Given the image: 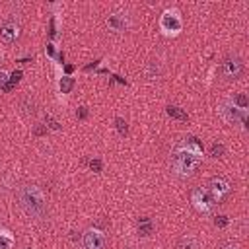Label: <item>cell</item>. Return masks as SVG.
<instances>
[{"mask_svg": "<svg viewBox=\"0 0 249 249\" xmlns=\"http://www.w3.org/2000/svg\"><path fill=\"white\" fill-rule=\"evenodd\" d=\"M224 249H239V247H237V245H226Z\"/></svg>", "mask_w": 249, "mask_h": 249, "instance_id": "29", "label": "cell"}, {"mask_svg": "<svg viewBox=\"0 0 249 249\" xmlns=\"http://www.w3.org/2000/svg\"><path fill=\"white\" fill-rule=\"evenodd\" d=\"M165 113H167L169 119H175V121H187V119H189L187 113H185L181 107H177V105H167V107H165Z\"/></svg>", "mask_w": 249, "mask_h": 249, "instance_id": "16", "label": "cell"}, {"mask_svg": "<svg viewBox=\"0 0 249 249\" xmlns=\"http://www.w3.org/2000/svg\"><path fill=\"white\" fill-rule=\"evenodd\" d=\"M107 25H109V29L123 33V31L128 29L130 21H128L126 14H119V12H115V14H109V18H107Z\"/></svg>", "mask_w": 249, "mask_h": 249, "instance_id": "9", "label": "cell"}, {"mask_svg": "<svg viewBox=\"0 0 249 249\" xmlns=\"http://www.w3.org/2000/svg\"><path fill=\"white\" fill-rule=\"evenodd\" d=\"M82 245L84 249H105V235L103 231L89 228L82 233Z\"/></svg>", "mask_w": 249, "mask_h": 249, "instance_id": "6", "label": "cell"}, {"mask_svg": "<svg viewBox=\"0 0 249 249\" xmlns=\"http://www.w3.org/2000/svg\"><path fill=\"white\" fill-rule=\"evenodd\" d=\"M154 222L150 220V218H142L140 222H138V228H136V231H138V235L140 237H150L152 233H154Z\"/></svg>", "mask_w": 249, "mask_h": 249, "instance_id": "12", "label": "cell"}, {"mask_svg": "<svg viewBox=\"0 0 249 249\" xmlns=\"http://www.w3.org/2000/svg\"><path fill=\"white\" fill-rule=\"evenodd\" d=\"M224 154H226V146L222 142H214L210 146V156L212 158H224Z\"/></svg>", "mask_w": 249, "mask_h": 249, "instance_id": "22", "label": "cell"}, {"mask_svg": "<svg viewBox=\"0 0 249 249\" xmlns=\"http://www.w3.org/2000/svg\"><path fill=\"white\" fill-rule=\"evenodd\" d=\"M21 76H23V72H21V70H14V72L10 74V78H8V82H6V86H4V91H12V89L19 84Z\"/></svg>", "mask_w": 249, "mask_h": 249, "instance_id": "17", "label": "cell"}, {"mask_svg": "<svg viewBox=\"0 0 249 249\" xmlns=\"http://www.w3.org/2000/svg\"><path fill=\"white\" fill-rule=\"evenodd\" d=\"M8 78H10V74H8L6 70H2V68H0V89H4V86H6Z\"/></svg>", "mask_w": 249, "mask_h": 249, "instance_id": "26", "label": "cell"}, {"mask_svg": "<svg viewBox=\"0 0 249 249\" xmlns=\"http://www.w3.org/2000/svg\"><path fill=\"white\" fill-rule=\"evenodd\" d=\"M191 202L195 204L196 210H200L202 214H208V212H212V208L216 206L218 200H216V196H214L208 189L198 187V189L193 191V195H191Z\"/></svg>", "mask_w": 249, "mask_h": 249, "instance_id": "5", "label": "cell"}, {"mask_svg": "<svg viewBox=\"0 0 249 249\" xmlns=\"http://www.w3.org/2000/svg\"><path fill=\"white\" fill-rule=\"evenodd\" d=\"M218 115L222 117V121H226L228 124H247V111L237 109L235 105H231L230 99H224L218 105Z\"/></svg>", "mask_w": 249, "mask_h": 249, "instance_id": "4", "label": "cell"}, {"mask_svg": "<svg viewBox=\"0 0 249 249\" xmlns=\"http://www.w3.org/2000/svg\"><path fill=\"white\" fill-rule=\"evenodd\" d=\"M47 132H49V130H47L45 124H35V126H33V134H35V136H45Z\"/></svg>", "mask_w": 249, "mask_h": 249, "instance_id": "24", "label": "cell"}, {"mask_svg": "<svg viewBox=\"0 0 249 249\" xmlns=\"http://www.w3.org/2000/svg\"><path fill=\"white\" fill-rule=\"evenodd\" d=\"M200 160H202V144L195 136H187L173 156V169L177 175L187 177L196 169Z\"/></svg>", "mask_w": 249, "mask_h": 249, "instance_id": "1", "label": "cell"}, {"mask_svg": "<svg viewBox=\"0 0 249 249\" xmlns=\"http://www.w3.org/2000/svg\"><path fill=\"white\" fill-rule=\"evenodd\" d=\"M19 35V25L18 21H6L2 27H0V39L2 43H14Z\"/></svg>", "mask_w": 249, "mask_h": 249, "instance_id": "10", "label": "cell"}, {"mask_svg": "<svg viewBox=\"0 0 249 249\" xmlns=\"http://www.w3.org/2000/svg\"><path fill=\"white\" fill-rule=\"evenodd\" d=\"M89 169H91V171H95V173H99V171H101V160L93 158V160L89 161Z\"/></svg>", "mask_w": 249, "mask_h": 249, "instance_id": "25", "label": "cell"}, {"mask_svg": "<svg viewBox=\"0 0 249 249\" xmlns=\"http://www.w3.org/2000/svg\"><path fill=\"white\" fill-rule=\"evenodd\" d=\"M222 72H224V76H226L228 80H237V78L243 74V60H241L237 54L228 56V58L224 60V64H222Z\"/></svg>", "mask_w": 249, "mask_h": 249, "instance_id": "7", "label": "cell"}, {"mask_svg": "<svg viewBox=\"0 0 249 249\" xmlns=\"http://www.w3.org/2000/svg\"><path fill=\"white\" fill-rule=\"evenodd\" d=\"M14 243H16V237L12 235V231L6 228H0V249H12Z\"/></svg>", "mask_w": 249, "mask_h": 249, "instance_id": "14", "label": "cell"}, {"mask_svg": "<svg viewBox=\"0 0 249 249\" xmlns=\"http://www.w3.org/2000/svg\"><path fill=\"white\" fill-rule=\"evenodd\" d=\"M45 53H47V56L51 58V60H56V54H58V51H56V45L51 41V43H47V47H45Z\"/></svg>", "mask_w": 249, "mask_h": 249, "instance_id": "23", "label": "cell"}, {"mask_svg": "<svg viewBox=\"0 0 249 249\" xmlns=\"http://www.w3.org/2000/svg\"><path fill=\"white\" fill-rule=\"evenodd\" d=\"M21 109H23V113H27V115H35V111H37L35 99H33L31 95L23 97V99H21Z\"/></svg>", "mask_w": 249, "mask_h": 249, "instance_id": "18", "label": "cell"}, {"mask_svg": "<svg viewBox=\"0 0 249 249\" xmlns=\"http://www.w3.org/2000/svg\"><path fill=\"white\" fill-rule=\"evenodd\" d=\"M76 117H78V119H86V117H88V107H84V105H82V107H78Z\"/></svg>", "mask_w": 249, "mask_h": 249, "instance_id": "28", "label": "cell"}, {"mask_svg": "<svg viewBox=\"0 0 249 249\" xmlns=\"http://www.w3.org/2000/svg\"><path fill=\"white\" fill-rule=\"evenodd\" d=\"M74 84H76L74 76H70V74H64V76H60V78H58V91L66 95V93H70V91H72Z\"/></svg>", "mask_w": 249, "mask_h": 249, "instance_id": "13", "label": "cell"}, {"mask_svg": "<svg viewBox=\"0 0 249 249\" xmlns=\"http://www.w3.org/2000/svg\"><path fill=\"white\" fill-rule=\"evenodd\" d=\"M204 189H208L214 196H216V200H220L228 191H230V185H228V181L226 179H222V177H212L208 183H206V187Z\"/></svg>", "mask_w": 249, "mask_h": 249, "instance_id": "8", "label": "cell"}, {"mask_svg": "<svg viewBox=\"0 0 249 249\" xmlns=\"http://www.w3.org/2000/svg\"><path fill=\"white\" fill-rule=\"evenodd\" d=\"M228 99L231 101V105H235V107L241 109V111H247V107H249V97H247V93H243V91H235V93L230 95Z\"/></svg>", "mask_w": 249, "mask_h": 249, "instance_id": "11", "label": "cell"}, {"mask_svg": "<svg viewBox=\"0 0 249 249\" xmlns=\"http://www.w3.org/2000/svg\"><path fill=\"white\" fill-rule=\"evenodd\" d=\"M160 29H161L165 35H171V37L179 35L181 29H183V18H181V14H179L175 8L165 10V12L160 16Z\"/></svg>", "mask_w": 249, "mask_h": 249, "instance_id": "3", "label": "cell"}, {"mask_svg": "<svg viewBox=\"0 0 249 249\" xmlns=\"http://www.w3.org/2000/svg\"><path fill=\"white\" fill-rule=\"evenodd\" d=\"M214 224H216L218 228H224V226L228 224V216H216V220H214Z\"/></svg>", "mask_w": 249, "mask_h": 249, "instance_id": "27", "label": "cell"}, {"mask_svg": "<svg viewBox=\"0 0 249 249\" xmlns=\"http://www.w3.org/2000/svg\"><path fill=\"white\" fill-rule=\"evenodd\" d=\"M115 128L121 136H126L128 134V123L123 119V117H115Z\"/></svg>", "mask_w": 249, "mask_h": 249, "instance_id": "21", "label": "cell"}, {"mask_svg": "<svg viewBox=\"0 0 249 249\" xmlns=\"http://www.w3.org/2000/svg\"><path fill=\"white\" fill-rule=\"evenodd\" d=\"M177 249H198V245H196V239L193 235H185L179 239Z\"/></svg>", "mask_w": 249, "mask_h": 249, "instance_id": "19", "label": "cell"}, {"mask_svg": "<svg viewBox=\"0 0 249 249\" xmlns=\"http://www.w3.org/2000/svg\"><path fill=\"white\" fill-rule=\"evenodd\" d=\"M43 121H45V126H47V130H60V123H58V121H56L53 115L45 113Z\"/></svg>", "mask_w": 249, "mask_h": 249, "instance_id": "20", "label": "cell"}, {"mask_svg": "<svg viewBox=\"0 0 249 249\" xmlns=\"http://www.w3.org/2000/svg\"><path fill=\"white\" fill-rule=\"evenodd\" d=\"M146 76H148V80H152V82L161 78V66H160L158 60H150V62H148V66H146Z\"/></svg>", "mask_w": 249, "mask_h": 249, "instance_id": "15", "label": "cell"}, {"mask_svg": "<svg viewBox=\"0 0 249 249\" xmlns=\"http://www.w3.org/2000/svg\"><path fill=\"white\" fill-rule=\"evenodd\" d=\"M19 206L33 220H43L47 216V200H45V195L35 185H25V187L19 189Z\"/></svg>", "mask_w": 249, "mask_h": 249, "instance_id": "2", "label": "cell"}]
</instances>
